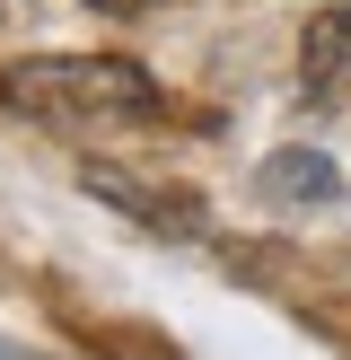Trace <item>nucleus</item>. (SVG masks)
<instances>
[{
	"label": "nucleus",
	"mask_w": 351,
	"mask_h": 360,
	"mask_svg": "<svg viewBox=\"0 0 351 360\" xmlns=\"http://www.w3.org/2000/svg\"><path fill=\"white\" fill-rule=\"evenodd\" d=\"M0 97L18 115L44 123H150L158 115V79L123 53H35V62L0 70Z\"/></svg>",
	"instance_id": "1"
},
{
	"label": "nucleus",
	"mask_w": 351,
	"mask_h": 360,
	"mask_svg": "<svg viewBox=\"0 0 351 360\" xmlns=\"http://www.w3.org/2000/svg\"><path fill=\"white\" fill-rule=\"evenodd\" d=\"M79 193H97V202L132 211V220L158 229V238H202V193H193V185H158V176H132V167L88 158V167H79Z\"/></svg>",
	"instance_id": "2"
},
{
	"label": "nucleus",
	"mask_w": 351,
	"mask_h": 360,
	"mask_svg": "<svg viewBox=\"0 0 351 360\" xmlns=\"http://www.w3.org/2000/svg\"><path fill=\"white\" fill-rule=\"evenodd\" d=\"M298 79H307V97H351V9L307 18V44H298Z\"/></svg>",
	"instance_id": "3"
},
{
	"label": "nucleus",
	"mask_w": 351,
	"mask_h": 360,
	"mask_svg": "<svg viewBox=\"0 0 351 360\" xmlns=\"http://www.w3.org/2000/svg\"><path fill=\"white\" fill-rule=\"evenodd\" d=\"M263 193H272V202H333L343 176H333L325 150H272L263 158Z\"/></svg>",
	"instance_id": "4"
},
{
	"label": "nucleus",
	"mask_w": 351,
	"mask_h": 360,
	"mask_svg": "<svg viewBox=\"0 0 351 360\" xmlns=\"http://www.w3.org/2000/svg\"><path fill=\"white\" fill-rule=\"evenodd\" d=\"M88 9H105V18H132V9H140V0H88Z\"/></svg>",
	"instance_id": "5"
}]
</instances>
